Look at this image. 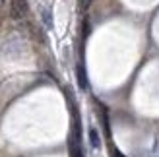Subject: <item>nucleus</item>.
I'll return each mask as SVG.
<instances>
[{
  "instance_id": "nucleus-1",
  "label": "nucleus",
  "mask_w": 159,
  "mask_h": 157,
  "mask_svg": "<svg viewBox=\"0 0 159 157\" xmlns=\"http://www.w3.org/2000/svg\"><path fill=\"white\" fill-rule=\"evenodd\" d=\"M10 14H12V18L14 20H25L27 16H29V4H27V0H10Z\"/></svg>"
},
{
  "instance_id": "nucleus-2",
  "label": "nucleus",
  "mask_w": 159,
  "mask_h": 157,
  "mask_svg": "<svg viewBox=\"0 0 159 157\" xmlns=\"http://www.w3.org/2000/svg\"><path fill=\"white\" fill-rule=\"evenodd\" d=\"M41 20H43V25L47 29L52 27V10H51L49 6H43L41 8Z\"/></svg>"
},
{
  "instance_id": "nucleus-3",
  "label": "nucleus",
  "mask_w": 159,
  "mask_h": 157,
  "mask_svg": "<svg viewBox=\"0 0 159 157\" xmlns=\"http://www.w3.org/2000/svg\"><path fill=\"white\" fill-rule=\"evenodd\" d=\"M87 138H89V144H91L93 150H99V147H101V138H99V132L95 130V128H89Z\"/></svg>"
},
{
  "instance_id": "nucleus-4",
  "label": "nucleus",
  "mask_w": 159,
  "mask_h": 157,
  "mask_svg": "<svg viewBox=\"0 0 159 157\" xmlns=\"http://www.w3.org/2000/svg\"><path fill=\"white\" fill-rule=\"evenodd\" d=\"M78 83H80V87H82V89H87V80H85V72H84L82 64L78 66Z\"/></svg>"
}]
</instances>
